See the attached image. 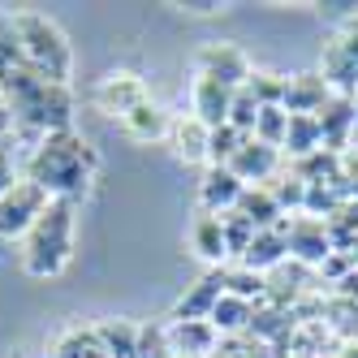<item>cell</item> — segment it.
<instances>
[{
  "instance_id": "cell-1",
  "label": "cell",
  "mask_w": 358,
  "mask_h": 358,
  "mask_svg": "<svg viewBox=\"0 0 358 358\" xmlns=\"http://www.w3.org/2000/svg\"><path fill=\"white\" fill-rule=\"evenodd\" d=\"M95 169H99L95 147L83 134H73V130H57V134H43V143L35 147L31 182L43 186L48 194L61 199V203H73L78 194L91 190Z\"/></svg>"
},
{
  "instance_id": "cell-2",
  "label": "cell",
  "mask_w": 358,
  "mask_h": 358,
  "mask_svg": "<svg viewBox=\"0 0 358 358\" xmlns=\"http://www.w3.org/2000/svg\"><path fill=\"white\" fill-rule=\"evenodd\" d=\"M9 22H13V35H17V48H22L27 69H35L43 83L69 87V78H73V48L61 35L57 22L43 17V13H35V9H22Z\"/></svg>"
},
{
  "instance_id": "cell-3",
  "label": "cell",
  "mask_w": 358,
  "mask_h": 358,
  "mask_svg": "<svg viewBox=\"0 0 358 358\" xmlns=\"http://www.w3.org/2000/svg\"><path fill=\"white\" fill-rule=\"evenodd\" d=\"M73 259V203L52 199L48 212L22 238V268L31 276H57Z\"/></svg>"
},
{
  "instance_id": "cell-4",
  "label": "cell",
  "mask_w": 358,
  "mask_h": 358,
  "mask_svg": "<svg viewBox=\"0 0 358 358\" xmlns=\"http://www.w3.org/2000/svg\"><path fill=\"white\" fill-rule=\"evenodd\" d=\"M48 203H52V194L43 186H35L31 177H17V182L0 194V238H27L31 224L48 212Z\"/></svg>"
},
{
  "instance_id": "cell-5",
  "label": "cell",
  "mask_w": 358,
  "mask_h": 358,
  "mask_svg": "<svg viewBox=\"0 0 358 358\" xmlns=\"http://www.w3.org/2000/svg\"><path fill=\"white\" fill-rule=\"evenodd\" d=\"M95 108L99 113H108V117H130L138 104H147V99H151V91H147V83L138 78V73L134 69H108L104 73V78H99L95 83Z\"/></svg>"
},
{
  "instance_id": "cell-6",
  "label": "cell",
  "mask_w": 358,
  "mask_h": 358,
  "mask_svg": "<svg viewBox=\"0 0 358 358\" xmlns=\"http://www.w3.org/2000/svg\"><path fill=\"white\" fill-rule=\"evenodd\" d=\"M324 83L341 87V91H358V9L341 22L337 43H328V52H324Z\"/></svg>"
},
{
  "instance_id": "cell-7",
  "label": "cell",
  "mask_w": 358,
  "mask_h": 358,
  "mask_svg": "<svg viewBox=\"0 0 358 358\" xmlns=\"http://www.w3.org/2000/svg\"><path fill=\"white\" fill-rule=\"evenodd\" d=\"M199 78H212L229 91H238L250 78V61L238 43H203L199 48Z\"/></svg>"
},
{
  "instance_id": "cell-8",
  "label": "cell",
  "mask_w": 358,
  "mask_h": 358,
  "mask_svg": "<svg viewBox=\"0 0 358 358\" xmlns=\"http://www.w3.org/2000/svg\"><path fill=\"white\" fill-rule=\"evenodd\" d=\"M224 169L234 173L242 186H259V182H272V177H276V169H280V151L268 147V143H259L255 134H246L242 147L234 151V160H229Z\"/></svg>"
},
{
  "instance_id": "cell-9",
  "label": "cell",
  "mask_w": 358,
  "mask_h": 358,
  "mask_svg": "<svg viewBox=\"0 0 358 358\" xmlns=\"http://www.w3.org/2000/svg\"><path fill=\"white\" fill-rule=\"evenodd\" d=\"M285 229V242H289V255L302 264H324L332 255V238L324 229V216H294V220H280Z\"/></svg>"
},
{
  "instance_id": "cell-10",
  "label": "cell",
  "mask_w": 358,
  "mask_h": 358,
  "mask_svg": "<svg viewBox=\"0 0 358 358\" xmlns=\"http://www.w3.org/2000/svg\"><path fill=\"white\" fill-rule=\"evenodd\" d=\"M332 87L324 83V73H294V78H285V99H280V108H285L289 117H315L324 104H328V95Z\"/></svg>"
},
{
  "instance_id": "cell-11",
  "label": "cell",
  "mask_w": 358,
  "mask_h": 358,
  "mask_svg": "<svg viewBox=\"0 0 358 358\" xmlns=\"http://www.w3.org/2000/svg\"><path fill=\"white\" fill-rule=\"evenodd\" d=\"M212 345H216L212 320H173V328H169L173 358H203V354H212Z\"/></svg>"
},
{
  "instance_id": "cell-12",
  "label": "cell",
  "mask_w": 358,
  "mask_h": 358,
  "mask_svg": "<svg viewBox=\"0 0 358 358\" xmlns=\"http://www.w3.org/2000/svg\"><path fill=\"white\" fill-rule=\"evenodd\" d=\"M242 182L229 169H208L203 173V182H199V203H203V212H234L238 208V199H242Z\"/></svg>"
},
{
  "instance_id": "cell-13",
  "label": "cell",
  "mask_w": 358,
  "mask_h": 358,
  "mask_svg": "<svg viewBox=\"0 0 358 358\" xmlns=\"http://www.w3.org/2000/svg\"><path fill=\"white\" fill-rule=\"evenodd\" d=\"M194 117L208 125V130H216V125H229V108H234V91L212 83V78H194Z\"/></svg>"
},
{
  "instance_id": "cell-14",
  "label": "cell",
  "mask_w": 358,
  "mask_h": 358,
  "mask_svg": "<svg viewBox=\"0 0 358 358\" xmlns=\"http://www.w3.org/2000/svg\"><path fill=\"white\" fill-rule=\"evenodd\" d=\"M208 125H203L194 113H186V117H177V121H169V143H173V156L177 160H186V164H194V160H208Z\"/></svg>"
},
{
  "instance_id": "cell-15",
  "label": "cell",
  "mask_w": 358,
  "mask_h": 358,
  "mask_svg": "<svg viewBox=\"0 0 358 358\" xmlns=\"http://www.w3.org/2000/svg\"><path fill=\"white\" fill-rule=\"evenodd\" d=\"M190 250L199 255L203 264H212V268H220V264L229 259L224 224H220V216H216V212H203V216L190 224Z\"/></svg>"
},
{
  "instance_id": "cell-16",
  "label": "cell",
  "mask_w": 358,
  "mask_h": 358,
  "mask_svg": "<svg viewBox=\"0 0 358 358\" xmlns=\"http://www.w3.org/2000/svg\"><path fill=\"white\" fill-rule=\"evenodd\" d=\"M220 298H224V268H212V272L203 276L182 302H177L173 320H208V315H212V306H216Z\"/></svg>"
},
{
  "instance_id": "cell-17",
  "label": "cell",
  "mask_w": 358,
  "mask_h": 358,
  "mask_svg": "<svg viewBox=\"0 0 358 358\" xmlns=\"http://www.w3.org/2000/svg\"><path fill=\"white\" fill-rule=\"evenodd\" d=\"M289 255V242H285V229H259V234L250 238V246H246V255H242V268H250V272H272L280 259Z\"/></svg>"
},
{
  "instance_id": "cell-18",
  "label": "cell",
  "mask_w": 358,
  "mask_h": 358,
  "mask_svg": "<svg viewBox=\"0 0 358 358\" xmlns=\"http://www.w3.org/2000/svg\"><path fill=\"white\" fill-rule=\"evenodd\" d=\"M234 212H238L242 220H250L255 229H276V224H280V216H285V212H280V203L272 199V190H268V186H246Z\"/></svg>"
},
{
  "instance_id": "cell-19",
  "label": "cell",
  "mask_w": 358,
  "mask_h": 358,
  "mask_svg": "<svg viewBox=\"0 0 358 358\" xmlns=\"http://www.w3.org/2000/svg\"><path fill=\"white\" fill-rule=\"evenodd\" d=\"M169 121H173V117L156 104V99H147V104H138L121 125H125V134H130V138L151 143V138H169Z\"/></svg>"
},
{
  "instance_id": "cell-20",
  "label": "cell",
  "mask_w": 358,
  "mask_h": 358,
  "mask_svg": "<svg viewBox=\"0 0 358 358\" xmlns=\"http://www.w3.org/2000/svg\"><path fill=\"white\" fill-rule=\"evenodd\" d=\"M95 337H99L104 358H134L138 328H134L130 320H104V324H95Z\"/></svg>"
},
{
  "instance_id": "cell-21",
  "label": "cell",
  "mask_w": 358,
  "mask_h": 358,
  "mask_svg": "<svg viewBox=\"0 0 358 358\" xmlns=\"http://www.w3.org/2000/svg\"><path fill=\"white\" fill-rule=\"evenodd\" d=\"M320 117V130H324V143H332V147H341L345 143V134H350V125H354V117H358V104L354 99H328V104L315 113Z\"/></svg>"
},
{
  "instance_id": "cell-22",
  "label": "cell",
  "mask_w": 358,
  "mask_h": 358,
  "mask_svg": "<svg viewBox=\"0 0 358 358\" xmlns=\"http://www.w3.org/2000/svg\"><path fill=\"white\" fill-rule=\"evenodd\" d=\"M324 147V130H320V117H289V134H285V151L298 160L315 156V151Z\"/></svg>"
},
{
  "instance_id": "cell-23",
  "label": "cell",
  "mask_w": 358,
  "mask_h": 358,
  "mask_svg": "<svg viewBox=\"0 0 358 358\" xmlns=\"http://www.w3.org/2000/svg\"><path fill=\"white\" fill-rule=\"evenodd\" d=\"M250 315H255V302L224 294V298L212 306V315H208V320H212L216 332H242V328H250Z\"/></svg>"
},
{
  "instance_id": "cell-24",
  "label": "cell",
  "mask_w": 358,
  "mask_h": 358,
  "mask_svg": "<svg viewBox=\"0 0 358 358\" xmlns=\"http://www.w3.org/2000/svg\"><path fill=\"white\" fill-rule=\"evenodd\" d=\"M57 358H104L95 328H69L65 337L57 341Z\"/></svg>"
},
{
  "instance_id": "cell-25",
  "label": "cell",
  "mask_w": 358,
  "mask_h": 358,
  "mask_svg": "<svg viewBox=\"0 0 358 358\" xmlns=\"http://www.w3.org/2000/svg\"><path fill=\"white\" fill-rule=\"evenodd\" d=\"M285 134H289V113L285 108H259V121H255V138L268 143V147H285Z\"/></svg>"
},
{
  "instance_id": "cell-26",
  "label": "cell",
  "mask_w": 358,
  "mask_h": 358,
  "mask_svg": "<svg viewBox=\"0 0 358 358\" xmlns=\"http://www.w3.org/2000/svg\"><path fill=\"white\" fill-rule=\"evenodd\" d=\"M246 134H238L234 125H216V130L208 134V169H224L229 160H234V151L242 147Z\"/></svg>"
},
{
  "instance_id": "cell-27",
  "label": "cell",
  "mask_w": 358,
  "mask_h": 358,
  "mask_svg": "<svg viewBox=\"0 0 358 358\" xmlns=\"http://www.w3.org/2000/svg\"><path fill=\"white\" fill-rule=\"evenodd\" d=\"M246 91L259 99V108H276L280 99H285V78H280V73H268V69H250Z\"/></svg>"
},
{
  "instance_id": "cell-28",
  "label": "cell",
  "mask_w": 358,
  "mask_h": 358,
  "mask_svg": "<svg viewBox=\"0 0 358 358\" xmlns=\"http://www.w3.org/2000/svg\"><path fill=\"white\" fill-rule=\"evenodd\" d=\"M255 121H259V99H255L246 87L234 91V108H229V125L238 134H255Z\"/></svg>"
},
{
  "instance_id": "cell-29",
  "label": "cell",
  "mask_w": 358,
  "mask_h": 358,
  "mask_svg": "<svg viewBox=\"0 0 358 358\" xmlns=\"http://www.w3.org/2000/svg\"><path fill=\"white\" fill-rule=\"evenodd\" d=\"M220 224H224V242H229V255H246L250 238L259 234L250 220H242L238 212H220Z\"/></svg>"
},
{
  "instance_id": "cell-30",
  "label": "cell",
  "mask_w": 358,
  "mask_h": 358,
  "mask_svg": "<svg viewBox=\"0 0 358 358\" xmlns=\"http://www.w3.org/2000/svg\"><path fill=\"white\" fill-rule=\"evenodd\" d=\"M134 358H173V350H169V328H160V324H147V328H138Z\"/></svg>"
},
{
  "instance_id": "cell-31",
  "label": "cell",
  "mask_w": 358,
  "mask_h": 358,
  "mask_svg": "<svg viewBox=\"0 0 358 358\" xmlns=\"http://www.w3.org/2000/svg\"><path fill=\"white\" fill-rule=\"evenodd\" d=\"M224 294L255 302V298L264 294V276H259V272H250V268H242V272H224Z\"/></svg>"
},
{
  "instance_id": "cell-32",
  "label": "cell",
  "mask_w": 358,
  "mask_h": 358,
  "mask_svg": "<svg viewBox=\"0 0 358 358\" xmlns=\"http://www.w3.org/2000/svg\"><path fill=\"white\" fill-rule=\"evenodd\" d=\"M272 199L280 203V212H285V203H294V208H302L306 203V182L294 173V177H280V186L272 190Z\"/></svg>"
},
{
  "instance_id": "cell-33",
  "label": "cell",
  "mask_w": 358,
  "mask_h": 358,
  "mask_svg": "<svg viewBox=\"0 0 358 358\" xmlns=\"http://www.w3.org/2000/svg\"><path fill=\"white\" fill-rule=\"evenodd\" d=\"M285 328V320H280L276 306H268V311H255L250 315V332H259V337H272V332Z\"/></svg>"
},
{
  "instance_id": "cell-34",
  "label": "cell",
  "mask_w": 358,
  "mask_h": 358,
  "mask_svg": "<svg viewBox=\"0 0 358 358\" xmlns=\"http://www.w3.org/2000/svg\"><path fill=\"white\" fill-rule=\"evenodd\" d=\"M182 13H194V17H212V13H224V5L216 0H186V5H177Z\"/></svg>"
},
{
  "instance_id": "cell-35",
  "label": "cell",
  "mask_w": 358,
  "mask_h": 358,
  "mask_svg": "<svg viewBox=\"0 0 358 358\" xmlns=\"http://www.w3.org/2000/svg\"><path fill=\"white\" fill-rule=\"evenodd\" d=\"M13 182H17V177H13V156H9V151H0V194H5Z\"/></svg>"
},
{
  "instance_id": "cell-36",
  "label": "cell",
  "mask_w": 358,
  "mask_h": 358,
  "mask_svg": "<svg viewBox=\"0 0 358 358\" xmlns=\"http://www.w3.org/2000/svg\"><path fill=\"white\" fill-rule=\"evenodd\" d=\"M354 104H358V91H354Z\"/></svg>"
}]
</instances>
